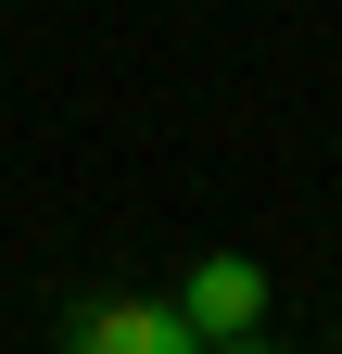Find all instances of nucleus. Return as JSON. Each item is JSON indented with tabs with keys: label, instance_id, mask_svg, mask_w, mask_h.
Returning <instances> with one entry per match:
<instances>
[{
	"label": "nucleus",
	"instance_id": "obj_2",
	"mask_svg": "<svg viewBox=\"0 0 342 354\" xmlns=\"http://www.w3.org/2000/svg\"><path fill=\"white\" fill-rule=\"evenodd\" d=\"M76 342H89V354H190V317H178V304H89Z\"/></svg>",
	"mask_w": 342,
	"mask_h": 354
},
{
	"label": "nucleus",
	"instance_id": "obj_1",
	"mask_svg": "<svg viewBox=\"0 0 342 354\" xmlns=\"http://www.w3.org/2000/svg\"><path fill=\"white\" fill-rule=\"evenodd\" d=\"M178 317H190V354H228V342H253V329H267V266H253V253H190Z\"/></svg>",
	"mask_w": 342,
	"mask_h": 354
}]
</instances>
